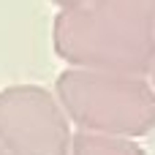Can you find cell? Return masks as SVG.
Here are the masks:
<instances>
[{
  "instance_id": "277c9868",
  "label": "cell",
  "mask_w": 155,
  "mask_h": 155,
  "mask_svg": "<svg viewBox=\"0 0 155 155\" xmlns=\"http://www.w3.org/2000/svg\"><path fill=\"white\" fill-rule=\"evenodd\" d=\"M71 155H144L134 139L123 136H101V134H74Z\"/></svg>"
},
{
  "instance_id": "7a4b0ae2",
  "label": "cell",
  "mask_w": 155,
  "mask_h": 155,
  "mask_svg": "<svg viewBox=\"0 0 155 155\" xmlns=\"http://www.w3.org/2000/svg\"><path fill=\"white\" fill-rule=\"evenodd\" d=\"M54 95L84 134L134 139L155 128V87L144 76L65 68Z\"/></svg>"
},
{
  "instance_id": "8992f818",
  "label": "cell",
  "mask_w": 155,
  "mask_h": 155,
  "mask_svg": "<svg viewBox=\"0 0 155 155\" xmlns=\"http://www.w3.org/2000/svg\"><path fill=\"white\" fill-rule=\"evenodd\" d=\"M0 155H8V153H5V147H3V144H0Z\"/></svg>"
},
{
  "instance_id": "52a82bcc",
  "label": "cell",
  "mask_w": 155,
  "mask_h": 155,
  "mask_svg": "<svg viewBox=\"0 0 155 155\" xmlns=\"http://www.w3.org/2000/svg\"><path fill=\"white\" fill-rule=\"evenodd\" d=\"M153 87H155V68H153Z\"/></svg>"
},
{
  "instance_id": "3957f363",
  "label": "cell",
  "mask_w": 155,
  "mask_h": 155,
  "mask_svg": "<svg viewBox=\"0 0 155 155\" xmlns=\"http://www.w3.org/2000/svg\"><path fill=\"white\" fill-rule=\"evenodd\" d=\"M71 120L57 95L38 84L0 93V144L8 155H71Z\"/></svg>"
},
{
  "instance_id": "5b68a950",
  "label": "cell",
  "mask_w": 155,
  "mask_h": 155,
  "mask_svg": "<svg viewBox=\"0 0 155 155\" xmlns=\"http://www.w3.org/2000/svg\"><path fill=\"white\" fill-rule=\"evenodd\" d=\"M60 11H71V8H79V5H87L90 0H52Z\"/></svg>"
},
{
  "instance_id": "6da1fadb",
  "label": "cell",
  "mask_w": 155,
  "mask_h": 155,
  "mask_svg": "<svg viewBox=\"0 0 155 155\" xmlns=\"http://www.w3.org/2000/svg\"><path fill=\"white\" fill-rule=\"evenodd\" d=\"M54 52L82 71L144 76L155 68V0H90L60 11Z\"/></svg>"
}]
</instances>
